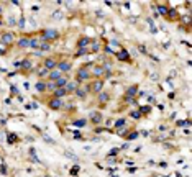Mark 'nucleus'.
Returning <instances> with one entry per match:
<instances>
[{
    "instance_id": "nucleus-11",
    "label": "nucleus",
    "mask_w": 192,
    "mask_h": 177,
    "mask_svg": "<svg viewBox=\"0 0 192 177\" xmlns=\"http://www.w3.org/2000/svg\"><path fill=\"white\" fill-rule=\"evenodd\" d=\"M102 87H103V82L102 81H95V82H94V85H92V90H94V92H99Z\"/></svg>"
},
{
    "instance_id": "nucleus-26",
    "label": "nucleus",
    "mask_w": 192,
    "mask_h": 177,
    "mask_svg": "<svg viewBox=\"0 0 192 177\" xmlns=\"http://www.w3.org/2000/svg\"><path fill=\"white\" fill-rule=\"evenodd\" d=\"M74 125H76V126H84L85 120H77V121H74Z\"/></svg>"
},
{
    "instance_id": "nucleus-17",
    "label": "nucleus",
    "mask_w": 192,
    "mask_h": 177,
    "mask_svg": "<svg viewBox=\"0 0 192 177\" xmlns=\"http://www.w3.org/2000/svg\"><path fill=\"white\" fill-rule=\"evenodd\" d=\"M39 48H41L43 51H49V49H51V44L44 41V43H41V44H39Z\"/></svg>"
},
{
    "instance_id": "nucleus-10",
    "label": "nucleus",
    "mask_w": 192,
    "mask_h": 177,
    "mask_svg": "<svg viewBox=\"0 0 192 177\" xmlns=\"http://www.w3.org/2000/svg\"><path fill=\"white\" fill-rule=\"evenodd\" d=\"M66 94H68L66 89H56V90H54V99H63Z\"/></svg>"
},
{
    "instance_id": "nucleus-12",
    "label": "nucleus",
    "mask_w": 192,
    "mask_h": 177,
    "mask_svg": "<svg viewBox=\"0 0 192 177\" xmlns=\"http://www.w3.org/2000/svg\"><path fill=\"white\" fill-rule=\"evenodd\" d=\"M36 90H39V92H43V90H46V82H43V81L36 82Z\"/></svg>"
},
{
    "instance_id": "nucleus-4",
    "label": "nucleus",
    "mask_w": 192,
    "mask_h": 177,
    "mask_svg": "<svg viewBox=\"0 0 192 177\" xmlns=\"http://www.w3.org/2000/svg\"><path fill=\"white\" fill-rule=\"evenodd\" d=\"M64 89H66V92H76V90L79 89V82H77V81H74V82H68Z\"/></svg>"
},
{
    "instance_id": "nucleus-13",
    "label": "nucleus",
    "mask_w": 192,
    "mask_h": 177,
    "mask_svg": "<svg viewBox=\"0 0 192 177\" xmlns=\"http://www.w3.org/2000/svg\"><path fill=\"white\" fill-rule=\"evenodd\" d=\"M89 89H90L89 85L85 87V90H81V89H77V90H76V95H77V97H81V99H84V97H85V92H87Z\"/></svg>"
},
{
    "instance_id": "nucleus-7",
    "label": "nucleus",
    "mask_w": 192,
    "mask_h": 177,
    "mask_svg": "<svg viewBox=\"0 0 192 177\" xmlns=\"http://www.w3.org/2000/svg\"><path fill=\"white\" fill-rule=\"evenodd\" d=\"M56 66H57L56 59H51V57H48V59L44 61V69H53V67H56Z\"/></svg>"
},
{
    "instance_id": "nucleus-2",
    "label": "nucleus",
    "mask_w": 192,
    "mask_h": 177,
    "mask_svg": "<svg viewBox=\"0 0 192 177\" xmlns=\"http://www.w3.org/2000/svg\"><path fill=\"white\" fill-rule=\"evenodd\" d=\"M48 107H49L51 110H61V108H63V100H61V99H54V97H53V99L48 102Z\"/></svg>"
},
{
    "instance_id": "nucleus-30",
    "label": "nucleus",
    "mask_w": 192,
    "mask_h": 177,
    "mask_svg": "<svg viewBox=\"0 0 192 177\" xmlns=\"http://www.w3.org/2000/svg\"><path fill=\"white\" fill-rule=\"evenodd\" d=\"M127 138H128V139H135V138H136V133H132V135L127 136Z\"/></svg>"
},
{
    "instance_id": "nucleus-20",
    "label": "nucleus",
    "mask_w": 192,
    "mask_h": 177,
    "mask_svg": "<svg viewBox=\"0 0 192 177\" xmlns=\"http://www.w3.org/2000/svg\"><path fill=\"white\" fill-rule=\"evenodd\" d=\"M46 90H56V84L54 82H46Z\"/></svg>"
},
{
    "instance_id": "nucleus-5",
    "label": "nucleus",
    "mask_w": 192,
    "mask_h": 177,
    "mask_svg": "<svg viewBox=\"0 0 192 177\" xmlns=\"http://www.w3.org/2000/svg\"><path fill=\"white\" fill-rule=\"evenodd\" d=\"M85 79H89V71H87V69H79L77 71V82L85 81Z\"/></svg>"
},
{
    "instance_id": "nucleus-14",
    "label": "nucleus",
    "mask_w": 192,
    "mask_h": 177,
    "mask_svg": "<svg viewBox=\"0 0 192 177\" xmlns=\"http://www.w3.org/2000/svg\"><path fill=\"white\" fill-rule=\"evenodd\" d=\"M28 44H30V39L28 38H21L20 41H18V46H20V48H26Z\"/></svg>"
},
{
    "instance_id": "nucleus-31",
    "label": "nucleus",
    "mask_w": 192,
    "mask_h": 177,
    "mask_svg": "<svg viewBox=\"0 0 192 177\" xmlns=\"http://www.w3.org/2000/svg\"><path fill=\"white\" fill-rule=\"evenodd\" d=\"M92 49H94V51H97V49H99V44H97V43H94V46H92Z\"/></svg>"
},
{
    "instance_id": "nucleus-23",
    "label": "nucleus",
    "mask_w": 192,
    "mask_h": 177,
    "mask_svg": "<svg viewBox=\"0 0 192 177\" xmlns=\"http://www.w3.org/2000/svg\"><path fill=\"white\" fill-rule=\"evenodd\" d=\"M48 74H49V71H48V69H44V67H43L41 71L38 72V75H39V77H44V75H48Z\"/></svg>"
},
{
    "instance_id": "nucleus-6",
    "label": "nucleus",
    "mask_w": 192,
    "mask_h": 177,
    "mask_svg": "<svg viewBox=\"0 0 192 177\" xmlns=\"http://www.w3.org/2000/svg\"><path fill=\"white\" fill-rule=\"evenodd\" d=\"M68 82H69V81H68V77H63V75H61V77L57 79V81L54 82V84H56V89H64Z\"/></svg>"
},
{
    "instance_id": "nucleus-9",
    "label": "nucleus",
    "mask_w": 192,
    "mask_h": 177,
    "mask_svg": "<svg viewBox=\"0 0 192 177\" xmlns=\"http://www.w3.org/2000/svg\"><path fill=\"white\" fill-rule=\"evenodd\" d=\"M48 75H49V81H54V82H56L57 79H59L61 75H63V72H61V71H57V69H56V71H51Z\"/></svg>"
},
{
    "instance_id": "nucleus-8",
    "label": "nucleus",
    "mask_w": 192,
    "mask_h": 177,
    "mask_svg": "<svg viewBox=\"0 0 192 177\" xmlns=\"http://www.w3.org/2000/svg\"><path fill=\"white\" fill-rule=\"evenodd\" d=\"M12 41H13V35H12V33H4V35H2V43H4V44H10Z\"/></svg>"
},
{
    "instance_id": "nucleus-3",
    "label": "nucleus",
    "mask_w": 192,
    "mask_h": 177,
    "mask_svg": "<svg viewBox=\"0 0 192 177\" xmlns=\"http://www.w3.org/2000/svg\"><path fill=\"white\" fill-rule=\"evenodd\" d=\"M57 71L69 72L71 71V62H68V61H61V62H57Z\"/></svg>"
},
{
    "instance_id": "nucleus-15",
    "label": "nucleus",
    "mask_w": 192,
    "mask_h": 177,
    "mask_svg": "<svg viewBox=\"0 0 192 177\" xmlns=\"http://www.w3.org/2000/svg\"><path fill=\"white\" fill-rule=\"evenodd\" d=\"M128 57H130V56H128L127 51H120V53H118V59H120V61H127Z\"/></svg>"
},
{
    "instance_id": "nucleus-28",
    "label": "nucleus",
    "mask_w": 192,
    "mask_h": 177,
    "mask_svg": "<svg viewBox=\"0 0 192 177\" xmlns=\"http://www.w3.org/2000/svg\"><path fill=\"white\" fill-rule=\"evenodd\" d=\"M123 123H125V120H118L117 123H115V126H121V125H123Z\"/></svg>"
},
{
    "instance_id": "nucleus-18",
    "label": "nucleus",
    "mask_w": 192,
    "mask_h": 177,
    "mask_svg": "<svg viewBox=\"0 0 192 177\" xmlns=\"http://www.w3.org/2000/svg\"><path fill=\"white\" fill-rule=\"evenodd\" d=\"M102 74H103V67L97 66V67L94 69V75H97V77H99V75H102Z\"/></svg>"
},
{
    "instance_id": "nucleus-19",
    "label": "nucleus",
    "mask_w": 192,
    "mask_h": 177,
    "mask_svg": "<svg viewBox=\"0 0 192 177\" xmlns=\"http://www.w3.org/2000/svg\"><path fill=\"white\" fill-rule=\"evenodd\" d=\"M28 46H31V48H39V41L38 39H30V44Z\"/></svg>"
},
{
    "instance_id": "nucleus-21",
    "label": "nucleus",
    "mask_w": 192,
    "mask_h": 177,
    "mask_svg": "<svg viewBox=\"0 0 192 177\" xmlns=\"http://www.w3.org/2000/svg\"><path fill=\"white\" fill-rule=\"evenodd\" d=\"M99 100H100V102H107V100H108V95H107L105 92L99 94Z\"/></svg>"
},
{
    "instance_id": "nucleus-29",
    "label": "nucleus",
    "mask_w": 192,
    "mask_h": 177,
    "mask_svg": "<svg viewBox=\"0 0 192 177\" xmlns=\"http://www.w3.org/2000/svg\"><path fill=\"white\" fill-rule=\"evenodd\" d=\"M159 10H161V13H167V10L163 7V5H159Z\"/></svg>"
},
{
    "instance_id": "nucleus-32",
    "label": "nucleus",
    "mask_w": 192,
    "mask_h": 177,
    "mask_svg": "<svg viewBox=\"0 0 192 177\" xmlns=\"http://www.w3.org/2000/svg\"><path fill=\"white\" fill-rule=\"evenodd\" d=\"M132 115H133V117H135V118H138V117H140V112H133Z\"/></svg>"
},
{
    "instance_id": "nucleus-27",
    "label": "nucleus",
    "mask_w": 192,
    "mask_h": 177,
    "mask_svg": "<svg viewBox=\"0 0 192 177\" xmlns=\"http://www.w3.org/2000/svg\"><path fill=\"white\" fill-rule=\"evenodd\" d=\"M53 17H54V20H59V18L63 17V13H61V12H54Z\"/></svg>"
},
{
    "instance_id": "nucleus-25",
    "label": "nucleus",
    "mask_w": 192,
    "mask_h": 177,
    "mask_svg": "<svg viewBox=\"0 0 192 177\" xmlns=\"http://www.w3.org/2000/svg\"><path fill=\"white\" fill-rule=\"evenodd\" d=\"M85 43H89V39H87V38H82V39H81V41H79V44H77V46H81V48H84V46H85Z\"/></svg>"
},
{
    "instance_id": "nucleus-16",
    "label": "nucleus",
    "mask_w": 192,
    "mask_h": 177,
    "mask_svg": "<svg viewBox=\"0 0 192 177\" xmlns=\"http://www.w3.org/2000/svg\"><path fill=\"white\" fill-rule=\"evenodd\" d=\"M136 94V85H133V87H130L127 90V97H133Z\"/></svg>"
},
{
    "instance_id": "nucleus-24",
    "label": "nucleus",
    "mask_w": 192,
    "mask_h": 177,
    "mask_svg": "<svg viewBox=\"0 0 192 177\" xmlns=\"http://www.w3.org/2000/svg\"><path fill=\"white\" fill-rule=\"evenodd\" d=\"M100 120H102L100 115H92V121H94V123H100Z\"/></svg>"
},
{
    "instance_id": "nucleus-1",
    "label": "nucleus",
    "mask_w": 192,
    "mask_h": 177,
    "mask_svg": "<svg viewBox=\"0 0 192 177\" xmlns=\"http://www.w3.org/2000/svg\"><path fill=\"white\" fill-rule=\"evenodd\" d=\"M57 36H59V33L56 31V30H44V31H43V39H44V41H48V39H56Z\"/></svg>"
},
{
    "instance_id": "nucleus-22",
    "label": "nucleus",
    "mask_w": 192,
    "mask_h": 177,
    "mask_svg": "<svg viewBox=\"0 0 192 177\" xmlns=\"http://www.w3.org/2000/svg\"><path fill=\"white\" fill-rule=\"evenodd\" d=\"M21 67L23 69H31V62H30V61H23V62H21Z\"/></svg>"
}]
</instances>
